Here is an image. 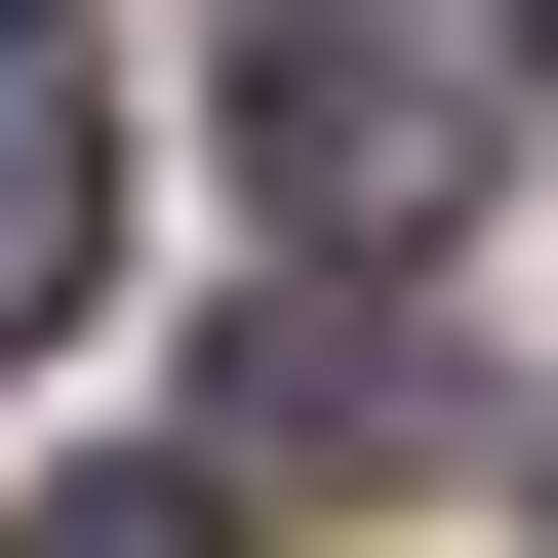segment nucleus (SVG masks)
<instances>
[{
	"mask_svg": "<svg viewBox=\"0 0 558 558\" xmlns=\"http://www.w3.org/2000/svg\"><path fill=\"white\" fill-rule=\"evenodd\" d=\"M439 0H279V199H319V240H439Z\"/></svg>",
	"mask_w": 558,
	"mask_h": 558,
	"instance_id": "1",
	"label": "nucleus"
},
{
	"mask_svg": "<svg viewBox=\"0 0 558 558\" xmlns=\"http://www.w3.org/2000/svg\"><path fill=\"white\" fill-rule=\"evenodd\" d=\"M81 279H120V81H81V40H0V360H40Z\"/></svg>",
	"mask_w": 558,
	"mask_h": 558,
	"instance_id": "2",
	"label": "nucleus"
},
{
	"mask_svg": "<svg viewBox=\"0 0 558 558\" xmlns=\"http://www.w3.org/2000/svg\"><path fill=\"white\" fill-rule=\"evenodd\" d=\"M0 558H240V478H40Z\"/></svg>",
	"mask_w": 558,
	"mask_h": 558,
	"instance_id": "3",
	"label": "nucleus"
},
{
	"mask_svg": "<svg viewBox=\"0 0 558 558\" xmlns=\"http://www.w3.org/2000/svg\"><path fill=\"white\" fill-rule=\"evenodd\" d=\"M519 81H558V0H519Z\"/></svg>",
	"mask_w": 558,
	"mask_h": 558,
	"instance_id": "4",
	"label": "nucleus"
}]
</instances>
